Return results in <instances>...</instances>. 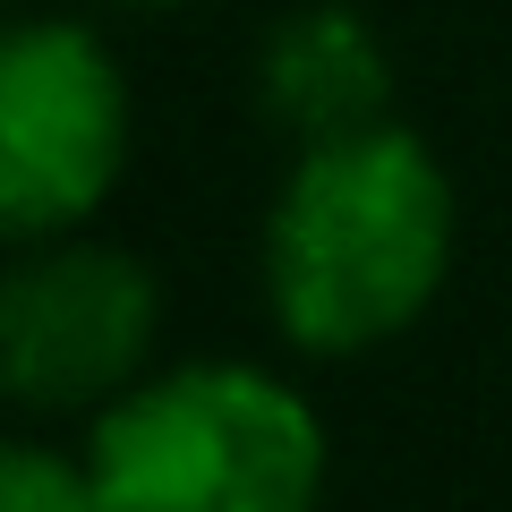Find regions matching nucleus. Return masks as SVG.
<instances>
[{
    "label": "nucleus",
    "mask_w": 512,
    "mask_h": 512,
    "mask_svg": "<svg viewBox=\"0 0 512 512\" xmlns=\"http://www.w3.org/2000/svg\"><path fill=\"white\" fill-rule=\"evenodd\" d=\"M265 111L291 128L299 146H325V137H350V128L384 120V94H393V60H384L376 26L342 0H316L299 18L274 26L265 43Z\"/></svg>",
    "instance_id": "5"
},
{
    "label": "nucleus",
    "mask_w": 512,
    "mask_h": 512,
    "mask_svg": "<svg viewBox=\"0 0 512 512\" xmlns=\"http://www.w3.org/2000/svg\"><path fill=\"white\" fill-rule=\"evenodd\" d=\"M0 512H103L94 504V470H69L60 453H0Z\"/></svg>",
    "instance_id": "6"
},
{
    "label": "nucleus",
    "mask_w": 512,
    "mask_h": 512,
    "mask_svg": "<svg viewBox=\"0 0 512 512\" xmlns=\"http://www.w3.org/2000/svg\"><path fill=\"white\" fill-rule=\"evenodd\" d=\"M86 470L103 512H316L325 436L256 367H180L94 419Z\"/></svg>",
    "instance_id": "2"
},
{
    "label": "nucleus",
    "mask_w": 512,
    "mask_h": 512,
    "mask_svg": "<svg viewBox=\"0 0 512 512\" xmlns=\"http://www.w3.org/2000/svg\"><path fill=\"white\" fill-rule=\"evenodd\" d=\"M453 265V188L410 128H350L291 163L265 231V291L299 350L393 342L419 325Z\"/></svg>",
    "instance_id": "1"
},
{
    "label": "nucleus",
    "mask_w": 512,
    "mask_h": 512,
    "mask_svg": "<svg viewBox=\"0 0 512 512\" xmlns=\"http://www.w3.org/2000/svg\"><path fill=\"white\" fill-rule=\"evenodd\" d=\"M154 333V282L111 248H60L0 291V384L35 410L94 402L137 376Z\"/></svg>",
    "instance_id": "4"
},
{
    "label": "nucleus",
    "mask_w": 512,
    "mask_h": 512,
    "mask_svg": "<svg viewBox=\"0 0 512 512\" xmlns=\"http://www.w3.org/2000/svg\"><path fill=\"white\" fill-rule=\"evenodd\" d=\"M128 163V86L86 26H18L0 60V222L69 231Z\"/></svg>",
    "instance_id": "3"
}]
</instances>
